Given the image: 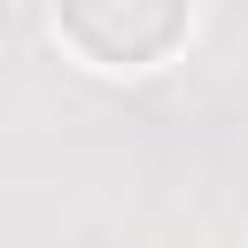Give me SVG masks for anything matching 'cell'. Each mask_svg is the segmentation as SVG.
Instances as JSON below:
<instances>
[{"label":"cell","instance_id":"cell-1","mask_svg":"<svg viewBox=\"0 0 248 248\" xmlns=\"http://www.w3.org/2000/svg\"><path fill=\"white\" fill-rule=\"evenodd\" d=\"M194 0H54L62 39L101 70H147L186 39Z\"/></svg>","mask_w":248,"mask_h":248}]
</instances>
